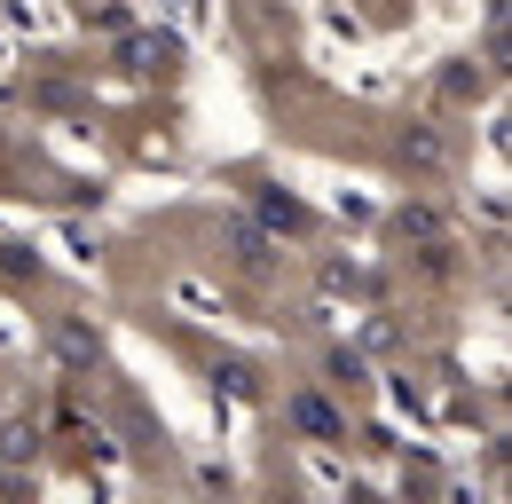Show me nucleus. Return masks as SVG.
<instances>
[{"mask_svg": "<svg viewBox=\"0 0 512 504\" xmlns=\"http://www.w3.org/2000/svg\"><path fill=\"white\" fill-rule=\"evenodd\" d=\"M292 418H300L316 441H339V418H331V402H316V394H300V402H292Z\"/></svg>", "mask_w": 512, "mask_h": 504, "instance_id": "obj_1", "label": "nucleus"}, {"mask_svg": "<svg viewBox=\"0 0 512 504\" xmlns=\"http://www.w3.org/2000/svg\"><path fill=\"white\" fill-rule=\"evenodd\" d=\"M56 355H64V363H95V331H79V323L56 331Z\"/></svg>", "mask_w": 512, "mask_h": 504, "instance_id": "obj_2", "label": "nucleus"}, {"mask_svg": "<svg viewBox=\"0 0 512 504\" xmlns=\"http://www.w3.org/2000/svg\"><path fill=\"white\" fill-rule=\"evenodd\" d=\"M402 229H410L418 245H442V221H434V213H402Z\"/></svg>", "mask_w": 512, "mask_h": 504, "instance_id": "obj_3", "label": "nucleus"}, {"mask_svg": "<svg viewBox=\"0 0 512 504\" xmlns=\"http://www.w3.org/2000/svg\"><path fill=\"white\" fill-rule=\"evenodd\" d=\"M127 56H134V63H142V71H158V63H166V56H174V48H166V40H134V48H127Z\"/></svg>", "mask_w": 512, "mask_h": 504, "instance_id": "obj_4", "label": "nucleus"}, {"mask_svg": "<svg viewBox=\"0 0 512 504\" xmlns=\"http://www.w3.org/2000/svg\"><path fill=\"white\" fill-rule=\"evenodd\" d=\"M24 449H32V434H24V426H0V457H8V465H16Z\"/></svg>", "mask_w": 512, "mask_h": 504, "instance_id": "obj_5", "label": "nucleus"}]
</instances>
